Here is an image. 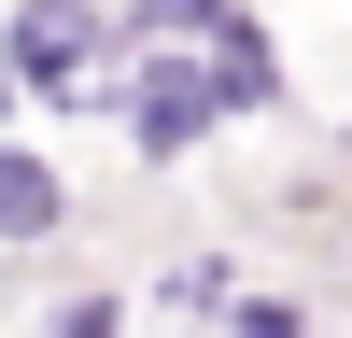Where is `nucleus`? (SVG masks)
<instances>
[{"instance_id": "nucleus-1", "label": "nucleus", "mask_w": 352, "mask_h": 338, "mask_svg": "<svg viewBox=\"0 0 352 338\" xmlns=\"http://www.w3.org/2000/svg\"><path fill=\"white\" fill-rule=\"evenodd\" d=\"M85 43H99V14H85V0H28V14H14V71H28V84H71Z\"/></svg>"}, {"instance_id": "nucleus-2", "label": "nucleus", "mask_w": 352, "mask_h": 338, "mask_svg": "<svg viewBox=\"0 0 352 338\" xmlns=\"http://www.w3.org/2000/svg\"><path fill=\"white\" fill-rule=\"evenodd\" d=\"M56 225V183H43V155H0V240H43Z\"/></svg>"}, {"instance_id": "nucleus-3", "label": "nucleus", "mask_w": 352, "mask_h": 338, "mask_svg": "<svg viewBox=\"0 0 352 338\" xmlns=\"http://www.w3.org/2000/svg\"><path fill=\"white\" fill-rule=\"evenodd\" d=\"M197 113H212V84H184V71H155V99H141V141H155V155H169V141H184Z\"/></svg>"}]
</instances>
